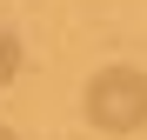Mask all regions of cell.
<instances>
[{
    "mask_svg": "<svg viewBox=\"0 0 147 140\" xmlns=\"http://www.w3.org/2000/svg\"><path fill=\"white\" fill-rule=\"evenodd\" d=\"M0 140H20V133H13V127H0Z\"/></svg>",
    "mask_w": 147,
    "mask_h": 140,
    "instance_id": "obj_3",
    "label": "cell"
},
{
    "mask_svg": "<svg viewBox=\"0 0 147 140\" xmlns=\"http://www.w3.org/2000/svg\"><path fill=\"white\" fill-rule=\"evenodd\" d=\"M13 74H20V40H13L7 27H0V87H7Z\"/></svg>",
    "mask_w": 147,
    "mask_h": 140,
    "instance_id": "obj_2",
    "label": "cell"
},
{
    "mask_svg": "<svg viewBox=\"0 0 147 140\" xmlns=\"http://www.w3.org/2000/svg\"><path fill=\"white\" fill-rule=\"evenodd\" d=\"M87 120L100 133H140L147 127V74L140 67H100L87 80Z\"/></svg>",
    "mask_w": 147,
    "mask_h": 140,
    "instance_id": "obj_1",
    "label": "cell"
}]
</instances>
